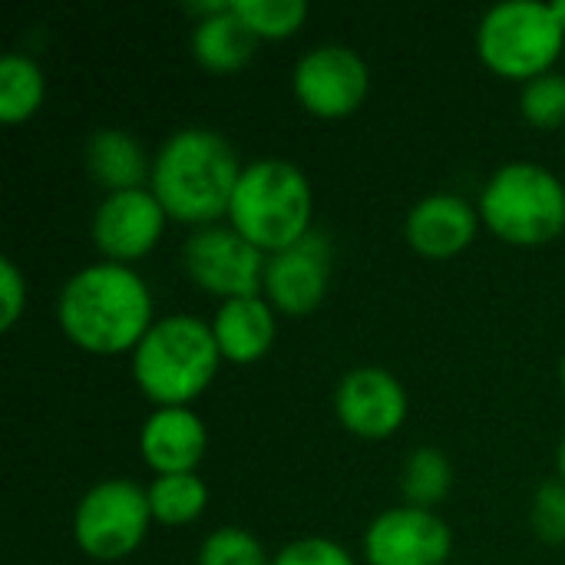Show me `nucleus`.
Wrapping results in <instances>:
<instances>
[{
    "mask_svg": "<svg viewBox=\"0 0 565 565\" xmlns=\"http://www.w3.org/2000/svg\"><path fill=\"white\" fill-rule=\"evenodd\" d=\"M46 83L40 66L23 53H7L0 60V122L13 126L30 119L43 103Z\"/></svg>",
    "mask_w": 565,
    "mask_h": 565,
    "instance_id": "nucleus-19",
    "label": "nucleus"
},
{
    "mask_svg": "<svg viewBox=\"0 0 565 565\" xmlns=\"http://www.w3.org/2000/svg\"><path fill=\"white\" fill-rule=\"evenodd\" d=\"M258 36L235 17L232 3L228 10L199 20L192 33V53L202 70L209 73H235L255 56Z\"/></svg>",
    "mask_w": 565,
    "mask_h": 565,
    "instance_id": "nucleus-18",
    "label": "nucleus"
},
{
    "mask_svg": "<svg viewBox=\"0 0 565 565\" xmlns=\"http://www.w3.org/2000/svg\"><path fill=\"white\" fill-rule=\"evenodd\" d=\"M199 565H271V559L265 556V546L248 530L222 526L202 543Z\"/></svg>",
    "mask_w": 565,
    "mask_h": 565,
    "instance_id": "nucleus-24",
    "label": "nucleus"
},
{
    "mask_svg": "<svg viewBox=\"0 0 565 565\" xmlns=\"http://www.w3.org/2000/svg\"><path fill=\"white\" fill-rule=\"evenodd\" d=\"M311 185L288 159H258L242 169L228 205V225L265 255L298 245L311 228Z\"/></svg>",
    "mask_w": 565,
    "mask_h": 565,
    "instance_id": "nucleus-4",
    "label": "nucleus"
},
{
    "mask_svg": "<svg viewBox=\"0 0 565 565\" xmlns=\"http://www.w3.org/2000/svg\"><path fill=\"white\" fill-rule=\"evenodd\" d=\"M205 424L189 407H159L156 414H149L139 434L142 460L149 463V470H156V477L195 473L205 457Z\"/></svg>",
    "mask_w": 565,
    "mask_h": 565,
    "instance_id": "nucleus-15",
    "label": "nucleus"
},
{
    "mask_svg": "<svg viewBox=\"0 0 565 565\" xmlns=\"http://www.w3.org/2000/svg\"><path fill=\"white\" fill-rule=\"evenodd\" d=\"M480 228V212L450 192L420 199L407 215V242L417 255L444 262L470 248Z\"/></svg>",
    "mask_w": 565,
    "mask_h": 565,
    "instance_id": "nucleus-14",
    "label": "nucleus"
},
{
    "mask_svg": "<svg viewBox=\"0 0 565 565\" xmlns=\"http://www.w3.org/2000/svg\"><path fill=\"white\" fill-rule=\"evenodd\" d=\"M480 222L510 245H550L565 228V185L543 166L510 162L483 185Z\"/></svg>",
    "mask_w": 565,
    "mask_h": 565,
    "instance_id": "nucleus-5",
    "label": "nucleus"
},
{
    "mask_svg": "<svg viewBox=\"0 0 565 565\" xmlns=\"http://www.w3.org/2000/svg\"><path fill=\"white\" fill-rule=\"evenodd\" d=\"M86 166L106 195L142 189L152 175V162L126 129H96L86 142Z\"/></svg>",
    "mask_w": 565,
    "mask_h": 565,
    "instance_id": "nucleus-17",
    "label": "nucleus"
},
{
    "mask_svg": "<svg viewBox=\"0 0 565 565\" xmlns=\"http://www.w3.org/2000/svg\"><path fill=\"white\" fill-rule=\"evenodd\" d=\"M271 565H354L351 553L331 540H298L285 546Z\"/></svg>",
    "mask_w": 565,
    "mask_h": 565,
    "instance_id": "nucleus-26",
    "label": "nucleus"
},
{
    "mask_svg": "<svg viewBox=\"0 0 565 565\" xmlns=\"http://www.w3.org/2000/svg\"><path fill=\"white\" fill-rule=\"evenodd\" d=\"M166 222L169 215L149 189L109 192L93 215V245L106 262L129 265L159 245Z\"/></svg>",
    "mask_w": 565,
    "mask_h": 565,
    "instance_id": "nucleus-11",
    "label": "nucleus"
},
{
    "mask_svg": "<svg viewBox=\"0 0 565 565\" xmlns=\"http://www.w3.org/2000/svg\"><path fill=\"white\" fill-rule=\"evenodd\" d=\"M212 324L195 315L159 318L132 351V377L156 407H189L218 374Z\"/></svg>",
    "mask_w": 565,
    "mask_h": 565,
    "instance_id": "nucleus-3",
    "label": "nucleus"
},
{
    "mask_svg": "<svg viewBox=\"0 0 565 565\" xmlns=\"http://www.w3.org/2000/svg\"><path fill=\"white\" fill-rule=\"evenodd\" d=\"M295 96L318 119L351 116L371 89V70L358 50L324 43L308 50L295 66Z\"/></svg>",
    "mask_w": 565,
    "mask_h": 565,
    "instance_id": "nucleus-9",
    "label": "nucleus"
},
{
    "mask_svg": "<svg viewBox=\"0 0 565 565\" xmlns=\"http://www.w3.org/2000/svg\"><path fill=\"white\" fill-rule=\"evenodd\" d=\"M232 10L258 40H285L308 17L305 0H232Z\"/></svg>",
    "mask_w": 565,
    "mask_h": 565,
    "instance_id": "nucleus-22",
    "label": "nucleus"
},
{
    "mask_svg": "<svg viewBox=\"0 0 565 565\" xmlns=\"http://www.w3.org/2000/svg\"><path fill=\"white\" fill-rule=\"evenodd\" d=\"M533 530L540 540L559 546L565 543V483L563 480H550L536 490L533 497V510H530Z\"/></svg>",
    "mask_w": 565,
    "mask_h": 565,
    "instance_id": "nucleus-25",
    "label": "nucleus"
},
{
    "mask_svg": "<svg viewBox=\"0 0 565 565\" xmlns=\"http://www.w3.org/2000/svg\"><path fill=\"white\" fill-rule=\"evenodd\" d=\"M563 46L565 26L543 0H507L477 26V53L503 79L533 83L553 73Z\"/></svg>",
    "mask_w": 565,
    "mask_h": 565,
    "instance_id": "nucleus-6",
    "label": "nucleus"
},
{
    "mask_svg": "<svg viewBox=\"0 0 565 565\" xmlns=\"http://www.w3.org/2000/svg\"><path fill=\"white\" fill-rule=\"evenodd\" d=\"M242 169L235 146L222 132L189 126L162 142L152 159L149 192L172 222L205 228L222 215L228 218Z\"/></svg>",
    "mask_w": 565,
    "mask_h": 565,
    "instance_id": "nucleus-2",
    "label": "nucleus"
},
{
    "mask_svg": "<svg viewBox=\"0 0 565 565\" xmlns=\"http://www.w3.org/2000/svg\"><path fill=\"white\" fill-rule=\"evenodd\" d=\"M523 119L536 129H556L565 122V73H546L523 86Z\"/></svg>",
    "mask_w": 565,
    "mask_h": 565,
    "instance_id": "nucleus-23",
    "label": "nucleus"
},
{
    "mask_svg": "<svg viewBox=\"0 0 565 565\" xmlns=\"http://www.w3.org/2000/svg\"><path fill=\"white\" fill-rule=\"evenodd\" d=\"M149 493V510L152 520L162 526H185L195 523L205 513L209 503V487L195 473H169L156 477Z\"/></svg>",
    "mask_w": 565,
    "mask_h": 565,
    "instance_id": "nucleus-20",
    "label": "nucleus"
},
{
    "mask_svg": "<svg viewBox=\"0 0 565 565\" xmlns=\"http://www.w3.org/2000/svg\"><path fill=\"white\" fill-rule=\"evenodd\" d=\"M26 308V278L10 258H0V331H10Z\"/></svg>",
    "mask_w": 565,
    "mask_h": 565,
    "instance_id": "nucleus-27",
    "label": "nucleus"
},
{
    "mask_svg": "<svg viewBox=\"0 0 565 565\" xmlns=\"http://www.w3.org/2000/svg\"><path fill=\"white\" fill-rule=\"evenodd\" d=\"M212 334H215L218 354L225 361H232V364H255L275 344L271 305L262 295L222 301V308L212 318Z\"/></svg>",
    "mask_w": 565,
    "mask_h": 565,
    "instance_id": "nucleus-16",
    "label": "nucleus"
},
{
    "mask_svg": "<svg viewBox=\"0 0 565 565\" xmlns=\"http://www.w3.org/2000/svg\"><path fill=\"white\" fill-rule=\"evenodd\" d=\"M556 467H559V477H563L565 483V437L563 444H559V454H556Z\"/></svg>",
    "mask_w": 565,
    "mask_h": 565,
    "instance_id": "nucleus-28",
    "label": "nucleus"
},
{
    "mask_svg": "<svg viewBox=\"0 0 565 565\" xmlns=\"http://www.w3.org/2000/svg\"><path fill=\"white\" fill-rule=\"evenodd\" d=\"M63 334L86 354L116 358L136 351L152 328V295L146 281L116 262L76 271L56 301Z\"/></svg>",
    "mask_w": 565,
    "mask_h": 565,
    "instance_id": "nucleus-1",
    "label": "nucleus"
},
{
    "mask_svg": "<svg viewBox=\"0 0 565 565\" xmlns=\"http://www.w3.org/2000/svg\"><path fill=\"white\" fill-rule=\"evenodd\" d=\"M454 487V470L450 460L434 450V447H420L411 454V460L404 463V477H401V493L407 500V507L417 510H434L437 503L447 500Z\"/></svg>",
    "mask_w": 565,
    "mask_h": 565,
    "instance_id": "nucleus-21",
    "label": "nucleus"
},
{
    "mask_svg": "<svg viewBox=\"0 0 565 565\" xmlns=\"http://www.w3.org/2000/svg\"><path fill=\"white\" fill-rule=\"evenodd\" d=\"M331 278V242L321 232H308L298 245L268 255L265 265V298L288 318L311 315L324 295Z\"/></svg>",
    "mask_w": 565,
    "mask_h": 565,
    "instance_id": "nucleus-12",
    "label": "nucleus"
},
{
    "mask_svg": "<svg viewBox=\"0 0 565 565\" xmlns=\"http://www.w3.org/2000/svg\"><path fill=\"white\" fill-rule=\"evenodd\" d=\"M265 252L245 242L232 225H205L182 248L185 275L209 295L232 301V298H255L265 288Z\"/></svg>",
    "mask_w": 565,
    "mask_h": 565,
    "instance_id": "nucleus-8",
    "label": "nucleus"
},
{
    "mask_svg": "<svg viewBox=\"0 0 565 565\" xmlns=\"http://www.w3.org/2000/svg\"><path fill=\"white\" fill-rule=\"evenodd\" d=\"M553 10H556L559 23H563V26H565V0H553Z\"/></svg>",
    "mask_w": 565,
    "mask_h": 565,
    "instance_id": "nucleus-29",
    "label": "nucleus"
},
{
    "mask_svg": "<svg viewBox=\"0 0 565 565\" xmlns=\"http://www.w3.org/2000/svg\"><path fill=\"white\" fill-rule=\"evenodd\" d=\"M559 384H563V391H565V358H563V367H559Z\"/></svg>",
    "mask_w": 565,
    "mask_h": 565,
    "instance_id": "nucleus-30",
    "label": "nucleus"
},
{
    "mask_svg": "<svg viewBox=\"0 0 565 565\" xmlns=\"http://www.w3.org/2000/svg\"><path fill=\"white\" fill-rule=\"evenodd\" d=\"M149 523V493L139 490L132 480H106L79 500L73 516V536L89 559L119 563L139 550Z\"/></svg>",
    "mask_w": 565,
    "mask_h": 565,
    "instance_id": "nucleus-7",
    "label": "nucleus"
},
{
    "mask_svg": "<svg viewBox=\"0 0 565 565\" xmlns=\"http://www.w3.org/2000/svg\"><path fill=\"white\" fill-rule=\"evenodd\" d=\"M334 414L354 437L384 440L407 420V394L384 367H354L334 394Z\"/></svg>",
    "mask_w": 565,
    "mask_h": 565,
    "instance_id": "nucleus-13",
    "label": "nucleus"
},
{
    "mask_svg": "<svg viewBox=\"0 0 565 565\" xmlns=\"http://www.w3.org/2000/svg\"><path fill=\"white\" fill-rule=\"evenodd\" d=\"M454 533L434 510L397 507L381 513L364 533L367 565H447Z\"/></svg>",
    "mask_w": 565,
    "mask_h": 565,
    "instance_id": "nucleus-10",
    "label": "nucleus"
}]
</instances>
